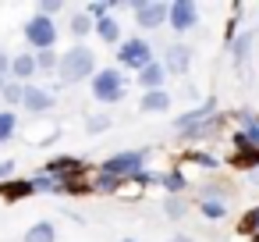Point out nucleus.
Wrapping results in <instances>:
<instances>
[{
    "instance_id": "f257e3e1",
    "label": "nucleus",
    "mask_w": 259,
    "mask_h": 242,
    "mask_svg": "<svg viewBox=\"0 0 259 242\" xmlns=\"http://www.w3.org/2000/svg\"><path fill=\"white\" fill-rule=\"evenodd\" d=\"M57 75H61V86H75V82H85L89 75H96V54H93V47L75 43L71 50H64L57 57Z\"/></svg>"
},
{
    "instance_id": "f03ea898",
    "label": "nucleus",
    "mask_w": 259,
    "mask_h": 242,
    "mask_svg": "<svg viewBox=\"0 0 259 242\" xmlns=\"http://www.w3.org/2000/svg\"><path fill=\"white\" fill-rule=\"evenodd\" d=\"M146 167V150H128V153H114L110 160L100 164V175L114 178V182H124L132 175H142Z\"/></svg>"
},
{
    "instance_id": "7ed1b4c3",
    "label": "nucleus",
    "mask_w": 259,
    "mask_h": 242,
    "mask_svg": "<svg viewBox=\"0 0 259 242\" xmlns=\"http://www.w3.org/2000/svg\"><path fill=\"white\" fill-rule=\"evenodd\" d=\"M124 82L128 79L121 75V68H103L93 75V96L100 103H117V100H124Z\"/></svg>"
},
{
    "instance_id": "20e7f679",
    "label": "nucleus",
    "mask_w": 259,
    "mask_h": 242,
    "mask_svg": "<svg viewBox=\"0 0 259 242\" xmlns=\"http://www.w3.org/2000/svg\"><path fill=\"white\" fill-rule=\"evenodd\" d=\"M22 32L36 50H54V43H57V25H54V18H43V15L29 18Z\"/></svg>"
},
{
    "instance_id": "39448f33",
    "label": "nucleus",
    "mask_w": 259,
    "mask_h": 242,
    "mask_svg": "<svg viewBox=\"0 0 259 242\" xmlns=\"http://www.w3.org/2000/svg\"><path fill=\"white\" fill-rule=\"evenodd\" d=\"M117 61H121V68L142 72V68H146L149 61H156V57H153V50H149V43H146V40L132 36V40H121V54H117Z\"/></svg>"
},
{
    "instance_id": "423d86ee",
    "label": "nucleus",
    "mask_w": 259,
    "mask_h": 242,
    "mask_svg": "<svg viewBox=\"0 0 259 242\" xmlns=\"http://www.w3.org/2000/svg\"><path fill=\"white\" fill-rule=\"evenodd\" d=\"M167 25L174 32H188L199 25V4L195 0H174V4H167Z\"/></svg>"
},
{
    "instance_id": "0eeeda50",
    "label": "nucleus",
    "mask_w": 259,
    "mask_h": 242,
    "mask_svg": "<svg viewBox=\"0 0 259 242\" xmlns=\"http://www.w3.org/2000/svg\"><path fill=\"white\" fill-rule=\"evenodd\" d=\"M132 15H135L139 29H160V25H167V4H163V0H139V4H132Z\"/></svg>"
},
{
    "instance_id": "6e6552de",
    "label": "nucleus",
    "mask_w": 259,
    "mask_h": 242,
    "mask_svg": "<svg viewBox=\"0 0 259 242\" xmlns=\"http://www.w3.org/2000/svg\"><path fill=\"white\" fill-rule=\"evenodd\" d=\"M163 72H170V75H188V68H192V50L185 47V43H170L167 50H163Z\"/></svg>"
},
{
    "instance_id": "1a4fd4ad",
    "label": "nucleus",
    "mask_w": 259,
    "mask_h": 242,
    "mask_svg": "<svg viewBox=\"0 0 259 242\" xmlns=\"http://www.w3.org/2000/svg\"><path fill=\"white\" fill-rule=\"evenodd\" d=\"M54 107V96L47 93V89H39L36 82H25V89H22V111H32V114H47Z\"/></svg>"
},
{
    "instance_id": "9d476101",
    "label": "nucleus",
    "mask_w": 259,
    "mask_h": 242,
    "mask_svg": "<svg viewBox=\"0 0 259 242\" xmlns=\"http://www.w3.org/2000/svg\"><path fill=\"white\" fill-rule=\"evenodd\" d=\"M213 114H217V100L209 96L202 107H195V111H188V114H178V121H174V128L178 132H188V128H199V125H206V121H213Z\"/></svg>"
},
{
    "instance_id": "9b49d317",
    "label": "nucleus",
    "mask_w": 259,
    "mask_h": 242,
    "mask_svg": "<svg viewBox=\"0 0 259 242\" xmlns=\"http://www.w3.org/2000/svg\"><path fill=\"white\" fill-rule=\"evenodd\" d=\"M139 111H142V114H163V111H170V93H167V89L142 93V100H139Z\"/></svg>"
},
{
    "instance_id": "f8f14e48",
    "label": "nucleus",
    "mask_w": 259,
    "mask_h": 242,
    "mask_svg": "<svg viewBox=\"0 0 259 242\" xmlns=\"http://www.w3.org/2000/svg\"><path fill=\"white\" fill-rule=\"evenodd\" d=\"M163 79H167V72H163V64H160V61H149V64L139 72V86H142L146 93L163 89Z\"/></svg>"
},
{
    "instance_id": "ddd939ff",
    "label": "nucleus",
    "mask_w": 259,
    "mask_h": 242,
    "mask_svg": "<svg viewBox=\"0 0 259 242\" xmlns=\"http://www.w3.org/2000/svg\"><path fill=\"white\" fill-rule=\"evenodd\" d=\"M11 75H15V82H29L32 75H36V61H32V54H18V57H11Z\"/></svg>"
},
{
    "instance_id": "4468645a",
    "label": "nucleus",
    "mask_w": 259,
    "mask_h": 242,
    "mask_svg": "<svg viewBox=\"0 0 259 242\" xmlns=\"http://www.w3.org/2000/svg\"><path fill=\"white\" fill-rule=\"evenodd\" d=\"M93 32L103 40V43H117L121 40V25H117V18H100V22H93Z\"/></svg>"
},
{
    "instance_id": "2eb2a0df",
    "label": "nucleus",
    "mask_w": 259,
    "mask_h": 242,
    "mask_svg": "<svg viewBox=\"0 0 259 242\" xmlns=\"http://www.w3.org/2000/svg\"><path fill=\"white\" fill-rule=\"evenodd\" d=\"M22 242H57V228H54L50 221H36V224L25 231Z\"/></svg>"
},
{
    "instance_id": "dca6fc26",
    "label": "nucleus",
    "mask_w": 259,
    "mask_h": 242,
    "mask_svg": "<svg viewBox=\"0 0 259 242\" xmlns=\"http://www.w3.org/2000/svg\"><path fill=\"white\" fill-rule=\"evenodd\" d=\"M68 171H78V160H75V157H54V160L47 164V178H50V182L61 178V175H68Z\"/></svg>"
},
{
    "instance_id": "f3484780",
    "label": "nucleus",
    "mask_w": 259,
    "mask_h": 242,
    "mask_svg": "<svg viewBox=\"0 0 259 242\" xmlns=\"http://www.w3.org/2000/svg\"><path fill=\"white\" fill-rule=\"evenodd\" d=\"M18 132V111H0V143H11Z\"/></svg>"
},
{
    "instance_id": "a211bd4d",
    "label": "nucleus",
    "mask_w": 259,
    "mask_h": 242,
    "mask_svg": "<svg viewBox=\"0 0 259 242\" xmlns=\"http://www.w3.org/2000/svg\"><path fill=\"white\" fill-rule=\"evenodd\" d=\"M32 192V185L29 182H4V185H0V196H4L8 203H15V199H25Z\"/></svg>"
},
{
    "instance_id": "6ab92c4d",
    "label": "nucleus",
    "mask_w": 259,
    "mask_h": 242,
    "mask_svg": "<svg viewBox=\"0 0 259 242\" xmlns=\"http://www.w3.org/2000/svg\"><path fill=\"white\" fill-rule=\"evenodd\" d=\"M185 210H188V203H185L181 196H167V199H163V214H167L170 221H181Z\"/></svg>"
},
{
    "instance_id": "aec40b11",
    "label": "nucleus",
    "mask_w": 259,
    "mask_h": 242,
    "mask_svg": "<svg viewBox=\"0 0 259 242\" xmlns=\"http://www.w3.org/2000/svg\"><path fill=\"white\" fill-rule=\"evenodd\" d=\"M57 50H36L32 54V61H36V72H50V68H57Z\"/></svg>"
},
{
    "instance_id": "412c9836",
    "label": "nucleus",
    "mask_w": 259,
    "mask_h": 242,
    "mask_svg": "<svg viewBox=\"0 0 259 242\" xmlns=\"http://www.w3.org/2000/svg\"><path fill=\"white\" fill-rule=\"evenodd\" d=\"M68 29H71V36H75V40H85V36L93 32V22H89L85 15H75V18L68 22Z\"/></svg>"
},
{
    "instance_id": "4be33fe9",
    "label": "nucleus",
    "mask_w": 259,
    "mask_h": 242,
    "mask_svg": "<svg viewBox=\"0 0 259 242\" xmlns=\"http://www.w3.org/2000/svg\"><path fill=\"white\" fill-rule=\"evenodd\" d=\"M22 89H25L22 82H8V86H4V93H0V96L8 100V111H11V107H22Z\"/></svg>"
},
{
    "instance_id": "5701e85b",
    "label": "nucleus",
    "mask_w": 259,
    "mask_h": 242,
    "mask_svg": "<svg viewBox=\"0 0 259 242\" xmlns=\"http://www.w3.org/2000/svg\"><path fill=\"white\" fill-rule=\"evenodd\" d=\"M202 214H206L209 221H220V217L227 214V206H224V199H202Z\"/></svg>"
},
{
    "instance_id": "b1692460",
    "label": "nucleus",
    "mask_w": 259,
    "mask_h": 242,
    "mask_svg": "<svg viewBox=\"0 0 259 242\" xmlns=\"http://www.w3.org/2000/svg\"><path fill=\"white\" fill-rule=\"evenodd\" d=\"M248 47H252V32H245V36L234 40V64H241L248 57Z\"/></svg>"
},
{
    "instance_id": "393cba45",
    "label": "nucleus",
    "mask_w": 259,
    "mask_h": 242,
    "mask_svg": "<svg viewBox=\"0 0 259 242\" xmlns=\"http://www.w3.org/2000/svg\"><path fill=\"white\" fill-rule=\"evenodd\" d=\"M163 185H167V196H178V192L185 189V178H181L178 171H170V175L163 178Z\"/></svg>"
},
{
    "instance_id": "a878e982",
    "label": "nucleus",
    "mask_w": 259,
    "mask_h": 242,
    "mask_svg": "<svg viewBox=\"0 0 259 242\" xmlns=\"http://www.w3.org/2000/svg\"><path fill=\"white\" fill-rule=\"evenodd\" d=\"M241 231H255V235H259V206L241 217Z\"/></svg>"
},
{
    "instance_id": "bb28decb",
    "label": "nucleus",
    "mask_w": 259,
    "mask_h": 242,
    "mask_svg": "<svg viewBox=\"0 0 259 242\" xmlns=\"http://www.w3.org/2000/svg\"><path fill=\"white\" fill-rule=\"evenodd\" d=\"M85 128H89V132H107V128H110V118H107V114H96V118L85 121Z\"/></svg>"
},
{
    "instance_id": "cd10ccee",
    "label": "nucleus",
    "mask_w": 259,
    "mask_h": 242,
    "mask_svg": "<svg viewBox=\"0 0 259 242\" xmlns=\"http://www.w3.org/2000/svg\"><path fill=\"white\" fill-rule=\"evenodd\" d=\"M93 189H100V192H117V189H121V182H114V178H107V175H100V178L93 182Z\"/></svg>"
},
{
    "instance_id": "c85d7f7f",
    "label": "nucleus",
    "mask_w": 259,
    "mask_h": 242,
    "mask_svg": "<svg viewBox=\"0 0 259 242\" xmlns=\"http://www.w3.org/2000/svg\"><path fill=\"white\" fill-rule=\"evenodd\" d=\"M61 8H64L61 0H43V4H39V15H43V18H50V15H54V11H61Z\"/></svg>"
},
{
    "instance_id": "c756f323",
    "label": "nucleus",
    "mask_w": 259,
    "mask_h": 242,
    "mask_svg": "<svg viewBox=\"0 0 259 242\" xmlns=\"http://www.w3.org/2000/svg\"><path fill=\"white\" fill-rule=\"evenodd\" d=\"M15 175V160H0V182H8Z\"/></svg>"
},
{
    "instance_id": "7c9ffc66",
    "label": "nucleus",
    "mask_w": 259,
    "mask_h": 242,
    "mask_svg": "<svg viewBox=\"0 0 259 242\" xmlns=\"http://www.w3.org/2000/svg\"><path fill=\"white\" fill-rule=\"evenodd\" d=\"M8 72H11V57L0 50V79H8Z\"/></svg>"
},
{
    "instance_id": "2f4dec72",
    "label": "nucleus",
    "mask_w": 259,
    "mask_h": 242,
    "mask_svg": "<svg viewBox=\"0 0 259 242\" xmlns=\"http://www.w3.org/2000/svg\"><path fill=\"white\" fill-rule=\"evenodd\" d=\"M170 242H192V238H188V235H174Z\"/></svg>"
},
{
    "instance_id": "473e14b6",
    "label": "nucleus",
    "mask_w": 259,
    "mask_h": 242,
    "mask_svg": "<svg viewBox=\"0 0 259 242\" xmlns=\"http://www.w3.org/2000/svg\"><path fill=\"white\" fill-rule=\"evenodd\" d=\"M4 86H8V79H0V93H4Z\"/></svg>"
},
{
    "instance_id": "72a5a7b5",
    "label": "nucleus",
    "mask_w": 259,
    "mask_h": 242,
    "mask_svg": "<svg viewBox=\"0 0 259 242\" xmlns=\"http://www.w3.org/2000/svg\"><path fill=\"white\" fill-rule=\"evenodd\" d=\"M121 242H135V238H128V235H124V238H121Z\"/></svg>"
}]
</instances>
